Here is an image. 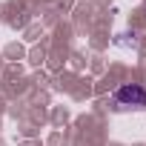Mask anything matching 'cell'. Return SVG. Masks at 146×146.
Segmentation results:
<instances>
[{
    "mask_svg": "<svg viewBox=\"0 0 146 146\" xmlns=\"http://www.w3.org/2000/svg\"><path fill=\"white\" fill-rule=\"evenodd\" d=\"M115 100L120 106H135V109H146V89L143 86H120L115 92Z\"/></svg>",
    "mask_w": 146,
    "mask_h": 146,
    "instance_id": "1",
    "label": "cell"
}]
</instances>
